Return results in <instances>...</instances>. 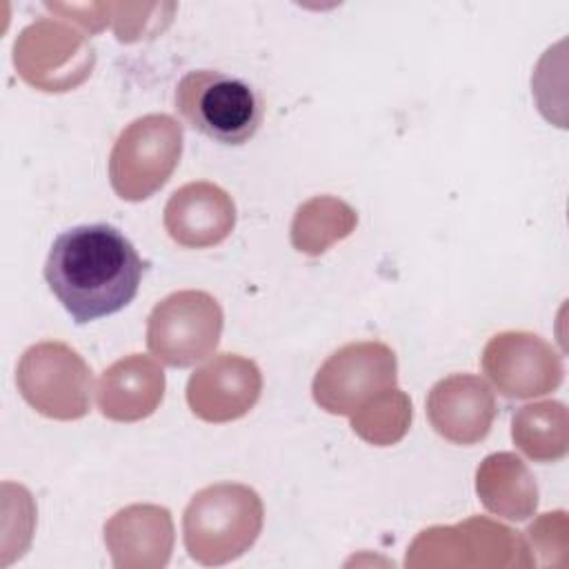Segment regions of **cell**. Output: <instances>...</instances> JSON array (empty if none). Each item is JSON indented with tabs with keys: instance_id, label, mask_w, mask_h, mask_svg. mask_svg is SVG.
<instances>
[{
	"instance_id": "ba28073f",
	"label": "cell",
	"mask_w": 569,
	"mask_h": 569,
	"mask_svg": "<svg viewBox=\"0 0 569 569\" xmlns=\"http://www.w3.org/2000/svg\"><path fill=\"white\" fill-rule=\"evenodd\" d=\"M482 369L507 398H533L562 382V360L540 336L505 331L482 353Z\"/></svg>"
},
{
	"instance_id": "9c48e42d",
	"label": "cell",
	"mask_w": 569,
	"mask_h": 569,
	"mask_svg": "<svg viewBox=\"0 0 569 569\" xmlns=\"http://www.w3.org/2000/svg\"><path fill=\"white\" fill-rule=\"evenodd\" d=\"M262 378L253 360L222 353L198 369L187 385L191 411L207 422H227L244 416L260 398Z\"/></svg>"
},
{
	"instance_id": "5b68a950",
	"label": "cell",
	"mask_w": 569,
	"mask_h": 569,
	"mask_svg": "<svg viewBox=\"0 0 569 569\" xmlns=\"http://www.w3.org/2000/svg\"><path fill=\"white\" fill-rule=\"evenodd\" d=\"M396 353L385 342H351L327 358L313 378V400L329 413L356 416L396 389Z\"/></svg>"
},
{
	"instance_id": "8fae6325",
	"label": "cell",
	"mask_w": 569,
	"mask_h": 569,
	"mask_svg": "<svg viewBox=\"0 0 569 569\" xmlns=\"http://www.w3.org/2000/svg\"><path fill=\"white\" fill-rule=\"evenodd\" d=\"M233 224V200L211 182H189L180 187L164 207L167 233L187 249H204L222 242Z\"/></svg>"
},
{
	"instance_id": "8992f818",
	"label": "cell",
	"mask_w": 569,
	"mask_h": 569,
	"mask_svg": "<svg viewBox=\"0 0 569 569\" xmlns=\"http://www.w3.org/2000/svg\"><path fill=\"white\" fill-rule=\"evenodd\" d=\"M222 309L204 291H178L158 302L147 325L149 351L171 367H191L218 345Z\"/></svg>"
},
{
	"instance_id": "9a60e30c",
	"label": "cell",
	"mask_w": 569,
	"mask_h": 569,
	"mask_svg": "<svg viewBox=\"0 0 569 569\" xmlns=\"http://www.w3.org/2000/svg\"><path fill=\"white\" fill-rule=\"evenodd\" d=\"M411 420V402L407 400L400 389H391L389 393L380 396L367 409L351 418L353 431L373 445H391L400 440Z\"/></svg>"
},
{
	"instance_id": "4fadbf2b",
	"label": "cell",
	"mask_w": 569,
	"mask_h": 569,
	"mask_svg": "<svg viewBox=\"0 0 569 569\" xmlns=\"http://www.w3.org/2000/svg\"><path fill=\"white\" fill-rule=\"evenodd\" d=\"M513 442L533 460L553 462L567 453V409L562 402H536L513 416Z\"/></svg>"
},
{
	"instance_id": "3957f363",
	"label": "cell",
	"mask_w": 569,
	"mask_h": 569,
	"mask_svg": "<svg viewBox=\"0 0 569 569\" xmlns=\"http://www.w3.org/2000/svg\"><path fill=\"white\" fill-rule=\"evenodd\" d=\"M262 527V505L244 485H211L184 509V545L193 560L222 565L253 545Z\"/></svg>"
},
{
	"instance_id": "7a4b0ae2",
	"label": "cell",
	"mask_w": 569,
	"mask_h": 569,
	"mask_svg": "<svg viewBox=\"0 0 569 569\" xmlns=\"http://www.w3.org/2000/svg\"><path fill=\"white\" fill-rule=\"evenodd\" d=\"M173 102L193 131L229 147L249 142L264 118V104L253 84L216 69L184 73Z\"/></svg>"
},
{
	"instance_id": "5bb4252c",
	"label": "cell",
	"mask_w": 569,
	"mask_h": 569,
	"mask_svg": "<svg viewBox=\"0 0 569 569\" xmlns=\"http://www.w3.org/2000/svg\"><path fill=\"white\" fill-rule=\"evenodd\" d=\"M509 480L511 482H505L502 453L489 456L485 460V465L478 469V482H476L478 496L482 498V502L489 511L498 513L502 496H505V491H509L507 493V500H509V516L507 518L525 520L536 509V502H538L536 500L538 498L536 482H533V478L529 476V471L522 462L516 467V471Z\"/></svg>"
},
{
	"instance_id": "277c9868",
	"label": "cell",
	"mask_w": 569,
	"mask_h": 569,
	"mask_svg": "<svg viewBox=\"0 0 569 569\" xmlns=\"http://www.w3.org/2000/svg\"><path fill=\"white\" fill-rule=\"evenodd\" d=\"M182 153V129L164 116L133 120L116 140L109 158L111 187L122 200H144L173 173Z\"/></svg>"
},
{
	"instance_id": "30bf717a",
	"label": "cell",
	"mask_w": 569,
	"mask_h": 569,
	"mask_svg": "<svg viewBox=\"0 0 569 569\" xmlns=\"http://www.w3.org/2000/svg\"><path fill=\"white\" fill-rule=\"evenodd\" d=\"M427 418L436 433L453 445L480 442L496 418L493 391L480 376H447L427 396Z\"/></svg>"
},
{
	"instance_id": "52a82bcc",
	"label": "cell",
	"mask_w": 569,
	"mask_h": 569,
	"mask_svg": "<svg viewBox=\"0 0 569 569\" xmlns=\"http://www.w3.org/2000/svg\"><path fill=\"white\" fill-rule=\"evenodd\" d=\"M22 398L40 413L76 420L89 411L91 369L62 342H40L24 351L18 365Z\"/></svg>"
},
{
	"instance_id": "6da1fadb",
	"label": "cell",
	"mask_w": 569,
	"mask_h": 569,
	"mask_svg": "<svg viewBox=\"0 0 569 569\" xmlns=\"http://www.w3.org/2000/svg\"><path fill=\"white\" fill-rule=\"evenodd\" d=\"M42 273L73 322L87 325L118 313L136 298L144 262L120 229L93 222L62 231Z\"/></svg>"
},
{
	"instance_id": "7c38bea8",
	"label": "cell",
	"mask_w": 569,
	"mask_h": 569,
	"mask_svg": "<svg viewBox=\"0 0 569 569\" xmlns=\"http://www.w3.org/2000/svg\"><path fill=\"white\" fill-rule=\"evenodd\" d=\"M164 391V373L144 356L113 362L98 382V407L104 418L133 422L156 411Z\"/></svg>"
}]
</instances>
